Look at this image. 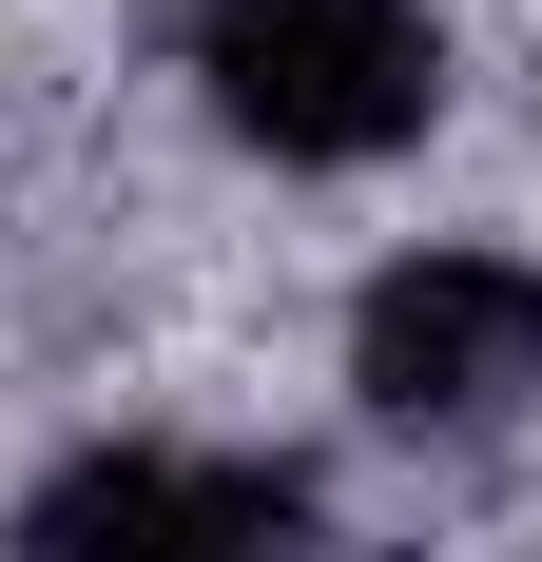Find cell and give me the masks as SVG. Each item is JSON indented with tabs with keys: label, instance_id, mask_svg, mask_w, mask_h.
<instances>
[{
	"label": "cell",
	"instance_id": "6da1fadb",
	"mask_svg": "<svg viewBox=\"0 0 542 562\" xmlns=\"http://www.w3.org/2000/svg\"><path fill=\"white\" fill-rule=\"evenodd\" d=\"M194 78H214V116L252 136V156L349 175V156H387V136H427L445 20H427V0H214Z\"/></svg>",
	"mask_w": 542,
	"mask_h": 562
},
{
	"label": "cell",
	"instance_id": "7a4b0ae2",
	"mask_svg": "<svg viewBox=\"0 0 542 562\" xmlns=\"http://www.w3.org/2000/svg\"><path fill=\"white\" fill-rule=\"evenodd\" d=\"M349 389L387 427H485V407H523L542 389V272L523 252H407V272H369Z\"/></svg>",
	"mask_w": 542,
	"mask_h": 562
},
{
	"label": "cell",
	"instance_id": "3957f363",
	"mask_svg": "<svg viewBox=\"0 0 542 562\" xmlns=\"http://www.w3.org/2000/svg\"><path fill=\"white\" fill-rule=\"evenodd\" d=\"M20 562H291V485L194 465V447H98L39 485Z\"/></svg>",
	"mask_w": 542,
	"mask_h": 562
}]
</instances>
